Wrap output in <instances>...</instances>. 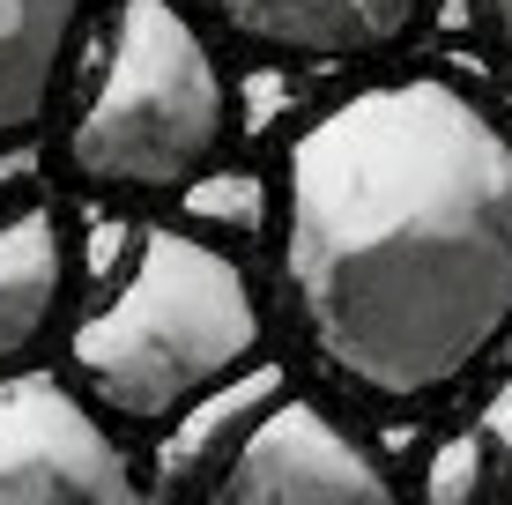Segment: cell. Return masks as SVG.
<instances>
[{
	"mask_svg": "<svg viewBox=\"0 0 512 505\" xmlns=\"http://www.w3.org/2000/svg\"><path fill=\"white\" fill-rule=\"evenodd\" d=\"M290 290L364 394H438L512 327V142L446 82H386L290 149Z\"/></svg>",
	"mask_w": 512,
	"mask_h": 505,
	"instance_id": "cell-1",
	"label": "cell"
},
{
	"mask_svg": "<svg viewBox=\"0 0 512 505\" xmlns=\"http://www.w3.org/2000/svg\"><path fill=\"white\" fill-rule=\"evenodd\" d=\"M253 350L260 305L238 260L186 231H141L127 290L75 327V372L104 394V409L134 424L186 409L208 379L238 372Z\"/></svg>",
	"mask_w": 512,
	"mask_h": 505,
	"instance_id": "cell-2",
	"label": "cell"
},
{
	"mask_svg": "<svg viewBox=\"0 0 512 505\" xmlns=\"http://www.w3.org/2000/svg\"><path fill=\"white\" fill-rule=\"evenodd\" d=\"M223 142V82L171 0H127L97 97L75 119V171L97 186H186Z\"/></svg>",
	"mask_w": 512,
	"mask_h": 505,
	"instance_id": "cell-3",
	"label": "cell"
},
{
	"mask_svg": "<svg viewBox=\"0 0 512 505\" xmlns=\"http://www.w3.org/2000/svg\"><path fill=\"white\" fill-rule=\"evenodd\" d=\"M15 498H104L134 505V468L52 372L0 379V505Z\"/></svg>",
	"mask_w": 512,
	"mask_h": 505,
	"instance_id": "cell-4",
	"label": "cell"
},
{
	"mask_svg": "<svg viewBox=\"0 0 512 505\" xmlns=\"http://www.w3.org/2000/svg\"><path fill=\"white\" fill-rule=\"evenodd\" d=\"M386 468L312 402H275L253 416V431L231 446V468L216 476V498L231 505H290V498H342L386 505Z\"/></svg>",
	"mask_w": 512,
	"mask_h": 505,
	"instance_id": "cell-5",
	"label": "cell"
},
{
	"mask_svg": "<svg viewBox=\"0 0 512 505\" xmlns=\"http://www.w3.org/2000/svg\"><path fill=\"white\" fill-rule=\"evenodd\" d=\"M245 38H268L282 52L342 60V52H379L416 23V0H216Z\"/></svg>",
	"mask_w": 512,
	"mask_h": 505,
	"instance_id": "cell-6",
	"label": "cell"
},
{
	"mask_svg": "<svg viewBox=\"0 0 512 505\" xmlns=\"http://www.w3.org/2000/svg\"><path fill=\"white\" fill-rule=\"evenodd\" d=\"M82 0H0V142L30 134L52 104Z\"/></svg>",
	"mask_w": 512,
	"mask_h": 505,
	"instance_id": "cell-7",
	"label": "cell"
},
{
	"mask_svg": "<svg viewBox=\"0 0 512 505\" xmlns=\"http://www.w3.org/2000/svg\"><path fill=\"white\" fill-rule=\"evenodd\" d=\"M282 387H290V379H282V364H253V372H238V379L223 372V387L208 379V387L193 394V409L179 416V431L156 446V483H164V491L201 483L208 468L223 461V446H238L245 431H253V416L268 409Z\"/></svg>",
	"mask_w": 512,
	"mask_h": 505,
	"instance_id": "cell-8",
	"label": "cell"
},
{
	"mask_svg": "<svg viewBox=\"0 0 512 505\" xmlns=\"http://www.w3.org/2000/svg\"><path fill=\"white\" fill-rule=\"evenodd\" d=\"M60 305V231L45 208L0 223V357L30 350Z\"/></svg>",
	"mask_w": 512,
	"mask_h": 505,
	"instance_id": "cell-9",
	"label": "cell"
},
{
	"mask_svg": "<svg viewBox=\"0 0 512 505\" xmlns=\"http://www.w3.org/2000/svg\"><path fill=\"white\" fill-rule=\"evenodd\" d=\"M186 216L208 223V231H260V223H268V186L245 179V171H223V179H186Z\"/></svg>",
	"mask_w": 512,
	"mask_h": 505,
	"instance_id": "cell-10",
	"label": "cell"
},
{
	"mask_svg": "<svg viewBox=\"0 0 512 505\" xmlns=\"http://www.w3.org/2000/svg\"><path fill=\"white\" fill-rule=\"evenodd\" d=\"M490 491V468H483V439L461 431V439H446L423 468V498L431 505H461V498H483Z\"/></svg>",
	"mask_w": 512,
	"mask_h": 505,
	"instance_id": "cell-11",
	"label": "cell"
},
{
	"mask_svg": "<svg viewBox=\"0 0 512 505\" xmlns=\"http://www.w3.org/2000/svg\"><path fill=\"white\" fill-rule=\"evenodd\" d=\"M290 75H275V67H260V75H245V119H238V127L245 134H268L275 127V119L282 112H290Z\"/></svg>",
	"mask_w": 512,
	"mask_h": 505,
	"instance_id": "cell-12",
	"label": "cell"
},
{
	"mask_svg": "<svg viewBox=\"0 0 512 505\" xmlns=\"http://www.w3.org/2000/svg\"><path fill=\"white\" fill-rule=\"evenodd\" d=\"M127 246H134L127 223H90V246H82V268H90V283H112V275H127Z\"/></svg>",
	"mask_w": 512,
	"mask_h": 505,
	"instance_id": "cell-13",
	"label": "cell"
},
{
	"mask_svg": "<svg viewBox=\"0 0 512 505\" xmlns=\"http://www.w3.org/2000/svg\"><path fill=\"white\" fill-rule=\"evenodd\" d=\"M483 439L505 454V468H512V372H505V387L490 394V409H483Z\"/></svg>",
	"mask_w": 512,
	"mask_h": 505,
	"instance_id": "cell-14",
	"label": "cell"
},
{
	"mask_svg": "<svg viewBox=\"0 0 512 505\" xmlns=\"http://www.w3.org/2000/svg\"><path fill=\"white\" fill-rule=\"evenodd\" d=\"M38 179V149H23V134L15 142H0V194H15V186Z\"/></svg>",
	"mask_w": 512,
	"mask_h": 505,
	"instance_id": "cell-15",
	"label": "cell"
},
{
	"mask_svg": "<svg viewBox=\"0 0 512 505\" xmlns=\"http://www.w3.org/2000/svg\"><path fill=\"white\" fill-rule=\"evenodd\" d=\"M490 15H498V38L512 45V0H490Z\"/></svg>",
	"mask_w": 512,
	"mask_h": 505,
	"instance_id": "cell-16",
	"label": "cell"
}]
</instances>
